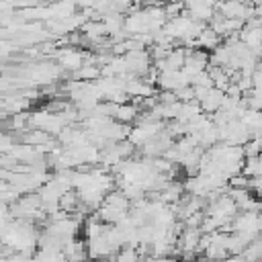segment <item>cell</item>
<instances>
[{
  "label": "cell",
  "instance_id": "obj_1",
  "mask_svg": "<svg viewBox=\"0 0 262 262\" xmlns=\"http://www.w3.org/2000/svg\"><path fill=\"white\" fill-rule=\"evenodd\" d=\"M221 102H223V92H221L219 88L211 86V88L207 90V94H205V96L199 100V106H201V111H203V113L213 115L215 111H219Z\"/></svg>",
  "mask_w": 262,
  "mask_h": 262
},
{
  "label": "cell",
  "instance_id": "obj_2",
  "mask_svg": "<svg viewBox=\"0 0 262 262\" xmlns=\"http://www.w3.org/2000/svg\"><path fill=\"white\" fill-rule=\"evenodd\" d=\"M84 57H86V55H84L82 51H78V49H61V51L57 53L59 63H61L66 70H72V72H76L78 68H82Z\"/></svg>",
  "mask_w": 262,
  "mask_h": 262
},
{
  "label": "cell",
  "instance_id": "obj_3",
  "mask_svg": "<svg viewBox=\"0 0 262 262\" xmlns=\"http://www.w3.org/2000/svg\"><path fill=\"white\" fill-rule=\"evenodd\" d=\"M223 39L207 25L199 35H196V39H194V47H199V49H205V51H211L215 45H219Z\"/></svg>",
  "mask_w": 262,
  "mask_h": 262
}]
</instances>
